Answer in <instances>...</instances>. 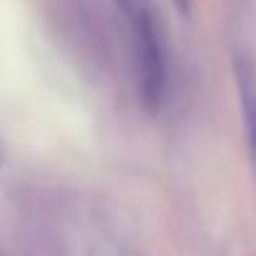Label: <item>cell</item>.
I'll return each mask as SVG.
<instances>
[{
  "label": "cell",
  "instance_id": "2",
  "mask_svg": "<svg viewBox=\"0 0 256 256\" xmlns=\"http://www.w3.org/2000/svg\"><path fill=\"white\" fill-rule=\"evenodd\" d=\"M174 3H176V8H178V10L188 13V6H191V0H174Z\"/></svg>",
  "mask_w": 256,
  "mask_h": 256
},
{
  "label": "cell",
  "instance_id": "1",
  "mask_svg": "<svg viewBox=\"0 0 256 256\" xmlns=\"http://www.w3.org/2000/svg\"><path fill=\"white\" fill-rule=\"evenodd\" d=\"M120 10L128 30H131V46L136 56V70H138V86L144 103L148 110H158L166 100L168 88V66H166V50L164 38L156 26V16L148 0H113Z\"/></svg>",
  "mask_w": 256,
  "mask_h": 256
},
{
  "label": "cell",
  "instance_id": "3",
  "mask_svg": "<svg viewBox=\"0 0 256 256\" xmlns=\"http://www.w3.org/2000/svg\"><path fill=\"white\" fill-rule=\"evenodd\" d=\"M0 161H3V156H0Z\"/></svg>",
  "mask_w": 256,
  "mask_h": 256
}]
</instances>
